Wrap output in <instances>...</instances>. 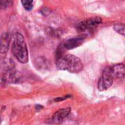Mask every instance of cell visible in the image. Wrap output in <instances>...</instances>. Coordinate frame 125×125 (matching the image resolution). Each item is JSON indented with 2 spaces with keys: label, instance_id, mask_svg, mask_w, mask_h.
Returning <instances> with one entry per match:
<instances>
[{
  "label": "cell",
  "instance_id": "cell-4",
  "mask_svg": "<svg viewBox=\"0 0 125 125\" xmlns=\"http://www.w3.org/2000/svg\"><path fill=\"white\" fill-rule=\"evenodd\" d=\"M103 20L100 17H94L91 18H88L80 22L77 25V29L79 31H91L94 29L98 25L102 23Z\"/></svg>",
  "mask_w": 125,
  "mask_h": 125
},
{
  "label": "cell",
  "instance_id": "cell-3",
  "mask_svg": "<svg viewBox=\"0 0 125 125\" xmlns=\"http://www.w3.org/2000/svg\"><path fill=\"white\" fill-rule=\"evenodd\" d=\"M114 79V78L111 73L110 67H106L105 69V70L103 71V75L98 81V84H97L98 89L101 92L108 89L112 86Z\"/></svg>",
  "mask_w": 125,
  "mask_h": 125
},
{
  "label": "cell",
  "instance_id": "cell-1",
  "mask_svg": "<svg viewBox=\"0 0 125 125\" xmlns=\"http://www.w3.org/2000/svg\"><path fill=\"white\" fill-rule=\"evenodd\" d=\"M56 68L59 70L68 71L71 73H79L83 70V64L80 58L72 54H66L58 59Z\"/></svg>",
  "mask_w": 125,
  "mask_h": 125
},
{
  "label": "cell",
  "instance_id": "cell-6",
  "mask_svg": "<svg viewBox=\"0 0 125 125\" xmlns=\"http://www.w3.org/2000/svg\"><path fill=\"white\" fill-rule=\"evenodd\" d=\"M71 111L70 108H66L57 111L51 118V122L54 124H61L63 120L68 116Z\"/></svg>",
  "mask_w": 125,
  "mask_h": 125
},
{
  "label": "cell",
  "instance_id": "cell-10",
  "mask_svg": "<svg viewBox=\"0 0 125 125\" xmlns=\"http://www.w3.org/2000/svg\"><path fill=\"white\" fill-rule=\"evenodd\" d=\"M114 29L116 32L119 33L122 36H125V29L124 23H116L114 26Z\"/></svg>",
  "mask_w": 125,
  "mask_h": 125
},
{
  "label": "cell",
  "instance_id": "cell-8",
  "mask_svg": "<svg viewBox=\"0 0 125 125\" xmlns=\"http://www.w3.org/2000/svg\"><path fill=\"white\" fill-rule=\"evenodd\" d=\"M114 78L123 79L125 78V70L124 64H117L110 67Z\"/></svg>",
  "mask_w": 125,
  "mask_h": 125
},
{
  "label": "cell",
  "instance_id": "cell-12",
  "mask_svg": "<svg viewBox=\"0 0 125 125\" xmlns=\"http://www.w3.org/2000/svg\"><path fill=\"white\" fill-rule=\"evenodd\" d=\"M71 97H72V95H64L63 97H57V98L54 99V101L55 102H61V101H63V100H66L67 98H70Z\"/></svg>",
  "mask_w": 125,
  "mask_h": 125
},
{
  "label": "cell",
  "instance_id": "cell-7",
  "mask_svg": "<svg viewBox=\"0 0 125 125\" xmlns=\"http://www.w3.org/2000/svg\"><path fill=\"white\" fill-rule=\"evenodd\" d=\"M10 42V36L7 32L3 33L0 37V53L6 54L9 50Z\"/></svg>",
  "mask_w": 125,
  "mask_h": 125
},
{
  "label": "cell",
  "instance_id": "cell-9",
  "mask_svg": "<svg viewBox=\"0 0 125 125\" xmlns=\"http://www.w3.org/2000/svg\"><path fill=\"white\" fill-rule=\"evenodd\" d=\"M21 4L26 10L30 11L34 6V0H21Z\"/></svg>",
  "mask_w": 125,
  "mask_h": 125
},
{
  "label": "cell",
  "instance_id": "cell-5",
  "mask_svg": "<svg viewBox=\"0 0 125 125\" xmlns=\"http://www.w3.org/2000/svg\"><path fill=\"white\" fill-rule=\"evenodd\" d=\"M86 37V34H81L78 37L70 38L64 43L63 46L66 50H72L75 48H78L83 43Z\"/></svg>",
  "mask_w": 125,
  "mask_h": 125
},
{
  "label": "cell",
  "instance_id": "cell-11",
  "mask_svg": "<svg viewBox=\"0 0 125 125\" xmlns=\"http://www.w3.org/2000/svg\"><path fill=\"white\" fill-rule=\"evenodd\" d=\"M14 0H0V7L7 8L12 5Z\"/></svg>",
  "mask_w": 125,
  "mask_h": 125
},
{
  "label": "cell",
  "instance_id": "cell-2",
  "mask_svg": "<svg viewBox=\"0 0 125 125\" xmlns=\"http://www.w3.org/2000/svg\"><path fill=\"white\" fill-rule=\"evenodd\" d=\"M12 49L14 56L19 62L22 64L27 63L29 60V53L26 43L23 36L19 32H16L13 35Z\"/></svg>",
  "mask_w": 125,
  "mask_h": 125
}]
</instances>
